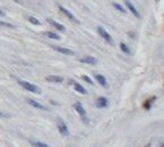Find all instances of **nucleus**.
<instances>
[{
	"label": "nucleus",
	"mask_w": 164,
	"mask_h": 147,
	"mask_svg": "<svg viewBox=\"0 0 164 147\" xmlns=\"http://www.w3.org/2000/svg\"><path fill=\"white\" fill-rule=\"evenodd\" d=\"M18 84H19L22 87H24L26 91H30L32 92V93H36V94H40L41 93V89L36 85H34V84H31L28 83V82H25V80H18Z\"/></svg>",
	"instance_id": "obj_1"
},
{
	"label": "nucleus",
	"mask_w": 164,
	"mask_h": 147,
	"mask_svg": "<svg viewBox=\"0 0 164 147\" xmlns=\"http://www.w3.org/2000/svg\"><path fill=\"white\" fill-rule=\"evenodd\" d=\"M0 118H10V115L7 114V113H2V112H0Z\"/></svg>",
	"instance_id": "obj_22"
},
{
	"label": "nucleus",
	"mask_w": 164,
	"mask_h": 147,
	"mask_svg": "<svg viewBox=\"0 0 164 147\" xmlns=\"http://www.w3.org/2000/svg\"><path fill=\"white\" fill-rule=\"evenodd\" d=\"M97 32H99V34H100V35L102 36V37H103L104 40L106 41L108 43H112V37H111V35H110V34H109V33L106 32L103 27H102V26H99V27H97Z\"/></svg>",
	"instance_id": "obj_2"
},
{
	"label": "nucleus",
	"mask_w": 164,
	"mask_h": 147,
	"mask_svg": "<svg viewBox=\"0 0 164 147\" xmlns=\"http://www.w3.org/2000/svg\"><path fill=\"white\" fill-rule=\"evenodd\" d=\"M108 100L105 97H99L96 100V107H108Z\"/></svg>",
	"instance_id": "obj_7"
},
{
	"label": "nucleus",
	"mask_w": 164,
	"mask_h": 147,
	"mask_svg": "<svg viewBox=\"0 0 164 147\" xmlns=\"http://www.w3.org/2000/svg\"><path fill=\"white\" fill-rule=\"evenodd\" d=\"M53 49L57 50V51L61 52V53H64V54H68V56H72V54H74V51L69 50V49H65V48H61V47H57V45H53Z\"/></svg>",
	"instance_id": "obj_8"
},
{
	"label": "nucleus",
	"mask_w": 164,
	"mask_h": 147,
	"mask_svg": "<svg viewBox=\"0 0 164 147\" xmlns=\"http://www.w3.org/2000/svg\"><path fill=\"white\" fill-rule=\"evenodd\" d=\"M74 107H75V110L78 112V114L84 119L85 117H86V111H85V109L83 107V105H82L79 102H75V103H74Z\"/></svg>",
	"instance_id": "obj_5"
},
{
	"label": "nucleus",
	"mask_w": 164,
	"mask_h": 147,
	"mask_svg": "<svg viewBox=\"0 0 164 147\" xmlns=\"http://www.w3.org/2000/svg\"><path fill=\"white\" fill-rule=\"evenodd\" d=\"M96 80L99 82V83L103 86V87H106L108 86V83H106V80H105V78H104V76H102V75H96Z\"/></svg>",
	"instance_id": "obj_14"
},
{
	"label": "nucleus",
	"mask_w": 164,
	"mask_h": 147,
	"mask_svg": "<svg viewBox=\"0 0 164 147\" xmlns=\"http://www.w3.org/2000/svg\"><path fill=\"white\" fill-rule=\"evenodd\" d=\"M58 129H59V131L61 132V135H64V136L69 135L68 128H67L66 123H65L61 119H58Z\"/></svg>",
	"instance_id": "obj_3"
},
{
	"label": "nucleus",
	"mask_w": 164,
	"mask_h": 147,
	"mask_svg": "<svg viewBox=\"0 0 164 147\" xmlns=\"http://www.w3.org/2000/svg\"><path fill=\"white\" fill-rule=\"evenodd\" d=\"M0 16H5V12H2V10H1V9H0Z\"/></svg>",
	"instance_id": "obj_23"
},
{
	"label": "nucleus",
	"mask_w": 164,
	"mask_h": 147,
	"mask_svg": "<svg viewBox=\"0 0 164 147\" xmlns=\"http://www.w3.org/2000/svg\"><path fill=\"white\" fill-rule=\"evenodd\" d=\"M27 103L31 104L32 107H36V109H41V110H47V107H44V105H42L41 103H39V102H36V101H34V100H31V99H27Z\"/></svg>",
	"instance_id": "obj_10"
},
{
	"label": "nucleus",
	"mask_w": 164,
	"mask_h": 147,
	"mask_svg": "<svg viewBox=\"0 0 164 147\" xmlns=\"http://www.w3.org/2000/svg\"><path fill=\"white\" fill-rule=\"evenodd\" d=\"M83 79L86 80V82H87L88 84H93V80L89 79V77H88V76H83Z\"/></svg>",
	"instance_id": "obj_21"
},
{
	"label": "nucleus",
	"mask_w": 164,
	"mask_h": 147,
	"mask_svg": "<svg viewBox=\"0 0 164 147\" xmlns=\"http://www.w3.org/2000/svg\"><path fill=\"white\" fill-rule=\"evenodd\" d=\"M112 5L114 6V8H117L118 10H120L121 12H124V14L126 12V9H124V7H121L120 5H118V4H112Z\"/></svg>",
	"instance_id": "obj_20"
},
{
	"label": "nucleus",
	"mask_w": 164,
	"mask_h": 147,
	"mask_svg": "<svg viewBox=\"0 0 164 147\" xmlns=\"http://www.w3.org/2000/svg\"><path fill=\"white\" fill-rule=\"evenodd\" d=\"M58 7H59V9H60V10H61V12H64V14H65V15H66V16L68 17L69 19L72 20V22H75V23H77V24H79V20L77 19L76 17L74 16V15H72V12H69V10H67V9L65 8V7H62L61 5H58Z\"/></svg>",
	"instance_id": "obj_4"
},
{
	"label": "nucleus",
	"mask_w": 164,
	"mask_h": 147,
	"mask_svg": "<svg viewBox=\"0 0 164 147\" xmlns=\"http://www.w3.org/2000/svg\"><path fill=\"white\" fill-rule=\"evenodd\" d=\"M120 48L122 49V51H124V53H129V52H130L129 48H127V45H126L124 43H121V44H120Z\"/></svg>",
	"instance_id": "obj_19"
},
{
	"label": "nucleus",
	"mask_w": 164,
	"mask_h": 147,
	"mask_svg": "<svg viewBox=\"0 0 164 147\" xmlns=\"http://www.w3.org/2000/svg\"><path fill=\"white\" fill-rule=\"evenodd\" d=\"M32 145L34 147H50L49 145H47V144L40 143V142H32Z\"/></svg>",
	"instance_id": "obj_17"
},
{
	"label": "nucleus",
	"mask_w": 164,
	"mask_h": 147,
	"mask_svg": "<svg viewBox=\"0 0 164 147\" xmlns=\"http://www.w3.org/2000/svg\"><path fill=\"white\" fill-rule=\"evenodd\" d=\"M161 147H164V144H163V145H161Z\"/></svg>",
	"instance_id": "obj_24"
},
{
	"label": "nucleus",
	"mask_w": 164,
	"mask_h": 147,
	"mask_svg": "<svg viewBox=\"0 0 164 147\" xmlns=\"http://www.w3.org/2000/svg\"><path fill=\"white\" fill-rule=\"evenodd\" d=\"M72 85H74L75 91H77L78 93H80V94H87V91H86V89H85L80 84L77 83V82H72Z\"/></svg>",
	"instance_id": "obj_9"
},
{
	"label": "nucleus",
	"mask_w": 164,
	"mask_h": 147,
	"mask_svg": "<svg viewBox=\"0 0 164 147\" xmlns=\"http://www.w3.org/2000/svg\"><path fill=\"white\" fill-rule=\"evenodd\" d=\"M0 26H6V27H9V28H15V26L12 24H9V23H6V22H1L0 20Z\"/></svg>",
	"instance_id": "obj_18"
},
{
	"label": "nucleus",
	"mask_w": 164,
	"mask_h": 147,
	"mask_svg": "<svg viewBox=\"0 0 164 147\" xmlns=\"http://www.w3.org/2000/svg\"><path fill=\"white\" fill-rule=\"evenodd\" d=\"M27 19L32 23V24H34V25H41V22L39 19H36V18H34V17H32V16H30V17H27Z\"/></svg>",
	"instance_id": "obj_16"
},
{
	"label": "nucleus",
	"mask_w": 164,
	"mask_h": 147,
	"mask_svg": "<svg viewBox=\"0 0 164 147\" xmlns=\"http://www.w3.org/2000/svg\"><path fill=\"white\" fill-rule=\"evenodd\" d=\"M80 61L88 65H95L96 62H97V60H96L95 58H93V57H85V58H82Z\"/></svg>",
	"instance_id": "obj_12"
},
{
	"label": "nucleus",
	"mask_w": 164,
	"mask_h": 147,
	"mask_svg": "<svg viewBox=\"0 0 164 147\" xmlns=\"http://www.w3.org/2000/svg\"><path fill=\"white\" fill-rule=\"evenodd\" d=\"M48 23H50V24L53 26V27H56L58 31H61V32H64V31H66V27H65L64 25H61V24H59L58 22H56V20H53L52 18H48Z\"/></svg>",
	"instance_id": "obj_6"
},
{
	"label": "nucleus",
	"mask_w": 164,
	"mask_h": 147,
	"mask_svg": "<svg viewBox=\"0 0 164 147\" xmlns=\"http://www.w3.org/2000/svg\"><path fill=\"white\" fill-rule=\"evenodd\" d=\"M45 79L48 82H52V83H62L64 78L61 76H48Z\"/></svg>",
	"instance_id": "obj_11"
},
{
	"label": "nucleus",
	"mask_w": 164,
	"mask_h": 147,
	"mask_svg": "<svg viewBox=\"0 0 164 147\" xmlns=\"http://www.w3.org/2000/svg\"><path fill=\"white\" fill-rule=\"evenodd\" d=\"M44 35L48 36V37H50V39H53V40H59V39H60V36L58 35V34H56V33H52V32H45V33H44Z\"/></svg>",
	"instance_id": "obj_15"
},
{
	"label": "nucleus",
	"mask_w": 164,
	"mask_h": 147,
	"mask_svg": "<svg viewBox=\"0 0 164 147\" xmlns=\"http://www.w3.org/2000/svg\"><path fill=\"white\" fill-rule=\"evenodd\" d=\"M124 4H126V6L128 7L129 10H130V12H131L132 14L135 15V16H136V17H139V14H138V12H137V10H136V8H135V7L132 6L131 2H129V1H124Z\"/></svg>",
	"instance_id": "obj_13"
}]
</instances>
